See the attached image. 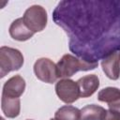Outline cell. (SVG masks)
Wrapping results in <instances>:
<instances>
[{
  "mask_svg": "<svg viewBox=\"0 0 120 120\" xmlns=\"http://www.w3.org/2000/svg\"><path fill=\"white\" fill-rule=\"evenodd\" d=\"M52 16L81 59L98 62L120 50V1H62Z\"/></svg>",
  "mask_w": 120,
  "mask_h": 120,
  "instance_id": "1",
  "label": "cell"
},
{
  "mask_svg": "<svg viewBox=\"0 0 120 120\" xmlns=\"http://www.w3.org/2000/svg\"><path fill=\"white\" fill-rule=\"evenodd\" d=\"M98 66V62H88L83 59H80L72 54L67 53L56 64L57 73L59 78L68 79L78 71H87L95 69Z\"/></svg>",
  "mask_w": 120,
  "mask_h": 120,
  "instance_id": "2",
  "label": "cell"
},
{
  "mask_svg": "<svg viewBox=\"0 0 120 120\" xmlns=\"http://www.w3.org/2000/svg\"><path fill=\"white\" fill-rule=\"evenodd\" d=\"M23 61V55L19 50L2 46L0 48V77L4 78L10 71L19 70Z\"/></svg>",
  "mask_w": 120,
  "mask_h": 120,
  "instance_id": "3",
  "label": "cell"
},
{
  "mask_svg": "<svg viewBox=\"0 0 120 120\" xmlns=\"http://www.w3.org/2000/svg\"><path fill=\"white\" fill-rule=\"evenodd\" d=\"M22 20L25 25L32 32H41L47 25V11L41 6H31L25 10L22 16Z\"/></svg>",
  "mask_w": 120,
  "mask_h": 120,
  "instance_id": "4",
  "label": "cell"
},
{
  "mask_svg": "<svg viewBox=\"0 0 120 120\" xmlns=\"http://www.w3.org/2000/svg\"><path fill=\"white\" fill-rule=\"evenodd\" d=\"M34 72L36 77L41 82L53 83L59 77L56 65L49 58H39L34 64Z\"/></svg>",
  "mask_w": 120,
  "mask_h": 120,
  "instance_id": "5",
  "label": "cell"
},
{
  "mask_svg": "<svg viewBox=\"0 0 120 120\" xmlns=\"http://www.w3.org/2000/svg\"><path fill=\"white\" fill-rule=\"evenodd\" d=\"M55 93L60 100L67 104L75 102L80 98L77 82L70 79H62L55 84Z\"/></svg>",
  "mask_w": 120,
  "mask_h": 120,
  "instance_id": "6",
  "label": "cell"
},
{
  "mask_svg": "<svg viewBox=\"0 0 120 120\" xmlns=\"http://www.w3.org/2000/svg\"><path fill=\"white\" fill-rule=\"evenodd\" d=\"M102 70L105 75L112 80H118L120 77V59L117 52H112L106 55L101 61Z\"/></svg>",
  "mask_w": 120,
  "mask_h": 120,
  "instance_id": "7",
  "label": "cell"
},
{
  "mask_svg": "<svg viewBox=\"0 0 120 120\" xmlns=\"http://www.w3.org/2000/svg\"><path fill=\"white\" fill-rule=\"evenodd\" d=\"M25 89V81L20 75L9 78L3 86L2 95L9 98H20Z\"/></svg>",
  "mask_w": 120,
  "mask_h": 120,
  "instance_id": "8",
  "label": "cell"
},
{
  "mask_svg": "<svg viewBox=\"0 0 120 120\" xmlns=\"http://www.w3.org/2000/svg\"><path fill=\"white\" fill-rule=\"evenodd\" d=\"M80 91V98L91 97L99 86V79L95 74L85 75L77 81Z\"/></svg>",
  "mask_w": 120,
  "mask_h": 120,
  "instance_id": "9",
  "label": "cell"
},
{
  "mask_svg": "<svg viewBox=\"0 0 120 120\" xmlns=\"http://www.w3.org/2000/svg\"><path fill=\"white\" fill-rule=\"evenodd\" d=\"M9 35L10 37L18 41H25L30 39L34 36V32H32L24 23L22 18H18L13 21L9 26Z\"/></svg>",
  "mask_w": 120,
  "mask_h": 120,
  "instance_id": "10",
  "label": "cell"
},
{
  "mask_svg": "<svg viewBox=\"0 0 120 120\" xmlns=\"http://www.w3.org/2000/svg\"><path fill=\"white\" fill-rule=\"evenodd\" d=\"M1 110L8 118H15L20 114L21 100L20 98H9L2 95Z\"/></svg>",
  "mask_w": 120,
  "mask_h": 120,
  "instance_id": "11",
  "label": "cell"
},
{
  "mask_svg": "<svg viewBox=\"0 0 120 120\" xmlns=\"http://www.w3.org/2000/svg\"><path fill=\"white\" fill-rule=\"evenodd\" d=\"M105 109L96 104H89L81 110V120H101Z\"/></svg>",
  "mask_w": 120,
  "mask_h": 120,
  "instance_id": "12",
  "label": "cell"
},
{
  "mask_svg": "<svg viewBox=\"0 0 120 120\" xmlns=\"http://www.w3.org/2000/svg\"><path fill=\"white\" fill-rule=\"evenodd\" d=\"M54 118L57 120H81V111L76 107L65 105L55 112Z\"/></svg>",
  "mask_w": 120,
  "mask_h": 120,
  "instance_id": "13",
  "label": "cell"
},
{
  "mask_svg": "<svg viewBox=\"0 0 120 120\" xmlns=\"http://www.w3.org/2000/svg\"><path fill=\"white\" fill-rule=\"evenodd\" d=\"M120 98V90L116 87H106L100 90L98 94V99L108 104Z\"/></svg>",
  "mask_w": 120,
  "mask_h": 120,
  "instance_id": "14",
  "label": "cell"
},
{
  "mask_svg": "<svg viewBox=\"0 0 120 120\" xmlns=\"http://www.w3.org/2000/svg\"><path fill=\"white\" fill-rule=\"evenodd\" d=\"M101 120H120V113L110 109L106 110Z\"/></svg>",
  "mask_w": 120,
  "mask_h": 120,
  "instance_id": "15",
  "label": "cell"
},
{
  "mask_svg": "<svg viewBox=\"0 0 120 120\" xmlns=\"http://www.w3.org/2000/svg\"><path fill=\"white\" fill-rule=\"evenodd\" d=\"M108 106H109V109L110 110L115 111V112H117L120 113V98H118L117 100H115V101L108 104Z\"/></svg>",
  "mask_w": 120,
  "mask_h": 120,
  "instance_id": "16",
  "label": "cell"
},
{
  "mask_svg": "<svg viewBox=\"0 0 120 120\" xmlns=\"http://www.w3.org/2000/svg\"><path fill=\"white\" fill-rule=\"evenodd\" d=\"M50 120H57V119H55V118H52V119H50Z\"/></svg>",
  "mask_w": 120,
  "mask_h": 120,
  "instance_id": "17",
  "label": "cell"
},
{
  "mask_svg": "<svg viewBox=\"0 0 120 120\" xmlns=\"http://www.w3.org/2000/svg\"><path fill=\"white\" fill-rule=\"evenodd\" d=\"M118 54H119V59H120V51H119V52H118Z\"/></svg>",
  "mask_w": 120,
  "mask_h": 120,
  "instance_id": "18",
  "label": "cell"
},
{
  "mask_svg": "<svg viewBox=\"0 0 120 120\" xmlns=\"http://www.w3.org/2000/svg\"><path fill=\"white\" fill-rule=\"evenodd\" d=\"M27 120H32V119H27Z\"/></svg>",
  "mask_w": 120,
  "mask_h": 120,
  "instance_id": "19",
  "label": "cell"
}]
</instances>
